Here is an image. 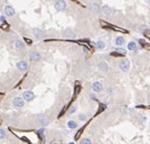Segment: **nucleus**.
<instances>
[{"label": "nucleus", "instance_id": "obj_8", "mask_svg": "<svg viewBox=\"0 0 150 144\" xmlns=\"http://www.w3.org/2000/svg\"><path fill=\"white\" fill-rule=\"evenodd\" d=\"M32 33H33V37H35L37 40H42L44 38V32L42 30L38 29V27L32 29Z\"/></svg>", "mask_w": 150, "mask_h": 144}, {"label": "nucleus", "instance_id": "obj_16", "mask_svg": "<svg viewBox=\"0 0 150 144\" xmlns=\"http://www.w3.org/2000/svg\"><path fill=\"white\" fill-rule=\"evenodd\" d=\"M95 47H96L97 50H104L106 48V43L104 41H97V42L95 43Z\"/></svg>", "mask_w": 150, "mask_h": 144}, {"label": "nucleus", "instance_id": "obj_17", "mask_svg": "<svg viewBox=\"0 0 150 144\" xmlns=\"http://www.w3.org/2000/svg\"><path fill=\"white\" fill-rule=\"evenodd\" d=\"M90 9H91V11H93V12H95V13H97V12H99L100 10H101V7L97 4V3H93V4H91V6H90Z\"/></svg>", "mask_w": 150, "mask_h": 144}, {"label": "nucleus", "instance_id": "obj_10", "mask_svg": "<svg viewBox=\"0 0 150 144\" xmlns=\"http://www.w3.org/2000/svg\"><path fill=\"white\" fill-rule=\"evenodd\" d=\"M4 11H5V14L7 15V16H13V15L15 14L14 8H13L12 6H10V5H6L5 7H4Z\"/></svg>", "mask_w": 150, "mask_h": 144}, {"label": "nucleus", "instance_id": "obj_28", "mask_svg": "<svg viewBox=\"0 0 150 144\" xmlns=\"http://www.w3.org/2000/svg\"><path fill=\"white\" fill-rule=\"evenodd\" d=\"M24 40L26 41V43H28V44H32V41L30 39H24Z\"/></svg>", "mask_w": 150, "mask_h": 144}, {"label": "nucleus", "instance_id": "obj_27", "mask_svg": "<svg viewBox=\"0 0 150 144\" xmlns=\"http://www.w3.org/2000/svg\"><path fill=\"white\" fill-rule=\"evenodd\" d=\"M65 111H66V107H64V108H63V110H62V112H61V113H60V116H63V114L65 113Z\"/></svg>", "mask_w": 150, "mask_h": 144}, {"label": "nucleus", "instance_id": "obj_5", "mask_svg": "<svg viewBox=\"0 0 150 144\" xmlns=\"http://www.w3.org/2000/svg\"><path fill=\"white\" fill-rule=\"evenodd\" d=\"M30 58L32 61H33V62H39V61L42 60V55H41L40 52L38 51H32L30 55Z\"/></svg>", "mask_w": 150, "mask_h": 144}, {"label": "nucleus", "instance_id": "obj_11", "mask_svg": "<svg viewBox=\"0 0 150 144\" xmlns=\"http://www.w3.org/2000/svg\"><path fill=\"white\" fill-rule=\"evenodd\" d=\"M14 46H15V48L17 50H23L24 48H25V45H24V42L22 40H20V39H18V40H16L15 41V44H14Z\"/></svg>", "mask_w": 150, "mask_h": 144}, {"label": "nucleus", "instance_id": "obj_29", "mask_svg": "<svg viewBox=\"0 0 150 144\" xmlns=\"http://www.w3.org/2000/svg\"><path fill=\"white\" fill-rule=\"evenodd\" d=\"M87 50H88V49H87V48H85V47H83V52H84V53H87V52H88Z\"/></svg>", "mask_w": 150, "mask_h": 144}, {"label": "nucleus", "instance_id": "obj_9", "mask_svg": "<svg viewBox=\"0 0 150 144\" xmlns=\"http://www.w3.org/2000/svg\"><path fill=\"white\" fill-rule=\"evenodd\" d=\"M37 120L43 126H47L48 124H49V119H48V117H47V116H45V115H39L37 117Z\"/></svg>", "mask_w": 150, "mask_h": 144}, {"label": "nucleus", "instance_id": "obj_3", "mask_svg": "<svg viewBox=\"0 0 150 144\" xmlns=\"http://www.w3.org/2000/svg\"><path fill=\"white\" fill-rule=\"evenodd\" d=\"M16 68H17V70H19L20 72H25L26 70H28V68H29V64L26 61H18V62L16 63Z\"/></svg>", "mask_w": 150, "mask_h": 144}, {"label": "nucleus", "instance_id": "obj_14", "mask_svg": "<svg viewBox=\"0 0 150 144\" xmlns=\"http://www.w3.org/2000/svg\"><path fill=\"white\" fill-rule=\"evenodd\" d=\"M115 44L117 45L118 47H121V46H123L125 44V39H124V37H121V36H119V37H117L115 39Z\"/></svg>", "mask_w": 150, "mask_h": 144}, {"label": "nucleus", "instance_id": "obj_6", "mask_svg": "<svg viewBox=\"0 0 150 144\" xmlns=\"http://www.w3.org/2000/svg\"><path fill=\"white\" fill-rule=\"evenodd\" d=\"M103 84L100 83L99 81H94L91 83V89L94 91V92H100L103 90Z\"/></svg>", "mask_w": 150, "mask_h": 144}, {"label": "nucleus", "instance_id": "obj_23", "mask_svg": "<svg viewBox=\"0 0 150 144\" xmlns=\"http://www.w3.org/2000/svg\"><path fill=\"white\" fill-rule=\"evenodd\" d=\"M89 98H90V100H97V98H96V95H95L93 92H91L90 94H89Z\"/></svg>", "mask_w": 150, "mask_h": 144}, {"label": "nucleus", "instance_id": "obj_1", "mask_svg": "<svg viewBox=\"0 0 150 144\" xmlns=\"http://www.w3.org/2000/svg\"><path fill=\"white\" fill-rule=\"evenodd\" d=\"M24 99L22 97H15L12 100V106L16 109H21L24 106Z\"/></svg>", "mask_w": 150, "mask_h": 144}, {"label": "nucleus", "instance_id": "obj_12", "mask_svg": "<svg viewBox=\"0 0 150 144\" xmlns=\"http://www.w3.org/2000/svg\"><path fill=\"white\" fill-rule=\"evenodd\" d=\"M101 12H103L104 14H106V15H110V14H112L113 10H112V8L110 7V6L106 4V5L101 6Z\"/></svg>", "mask_w": 150, "mask_h": 144}, {"label": "nucleus", "instance_id": "obj_21", "mask_svg": "<svg viewBox=\"0 0 150 144\" xmlns=\"http://www.w3.org/2000/svg\"><path fill=\"white\" fill-rule=\"evenodd\" d=\"M78 119H79V121H86L87 120V116L85 114H79L78 115Z\"/></svg>", "mask_w": 150, "mask_h": 144}, {"label": "nucleus", "instance_id": "obj_13", "mask_svg": "<svg viewBox=\"0 0 150 144\" xmlns=\"http://www.w3.org/2000/svg\"><path fill=\"white\" fill-rule=\"evenodd\" d=\"M98 69L101 72H107L108 71V65L107 62H100L98 64Z\"/></svg>", "mask_w": 150, "mask_h": 144}, {"label": "nucleus", "instance_id": "obj_4", "mask_svg": "<svg viewBox=\"0 0 150 144\" xmlns=\"http://www.w3.org/2000/svg\"><path fill=\"white\" fill-rule=\"evenodd\" d=\"M54 7L57 11H61V10H65L66 8V2L64 0H56L55 4H54Z\"/></svg>", "mask_w": 150, "mask_h": 144}, {"label": "nucleus", "instance_id": "obj_20", "mask_svg": "<svg viewBox=\"0 0 150 144\" xmlns=\"http://www.w3.org/2000/svg\"><path fill=\"white\" fill-rule=\"evenodd\" d=\"M79 144H92V143H91V140L90 139L84 138V139H82V140L79 142Z\"/></svg>", "mask_w": 150, "mask_h": 144}, {"label": "nucleus", "instance_id": "obj_30", "mask_svg": "<svg viewBox=\"0 0 150 144\" xmlns=\"http://www.w3.org/2000/svg\"><path fill=\"white\" fill-rule=\"evenodd\" d=\"M147 2H148V3L150 4V0H147Z\"/></svg>", "mask_w": 150, "mask_h": 144}, {"label": "nucleus", "instance_id": "obj_31", "mask_svg": "<svg viewBox=\"0 0 150 144\" xmlns=\"http://www.w3.org/2000/svg\"><path fill=\"white\" fill-rule=\"evenodd\" d=\"M69 144H74V143H73V142H71V143H69Z\"/></svg>", "mask_w": 150, "mask_h": 144}, {"label": "nucleus", "instance_id": "obj_18", "mask_svg": "<svg viewBox=\"0 0 150 144\" xmlns=\"http://www.w3.org/2000/svg\"><path fill=\"white\" fill-rule=\"evenodd\" d=\"M136 48H137V44H136V42H130L128 44V50L129 51H135Z\"/></svg>", "mask_w": 150, "mask_h": 144}, {"label": "nucleus", "instance_id": "obj_2", "mask_svg": "<svg viewBox=\"0 0 150 144\" xmlns=\"http://www.w3.org/2000/svg\"><path fill=\"white\" fill-rule=\"evenodd\" d=\"M119 67L123 72H127L129 69H130V61H129L128 59H123L119 63Z\"/></svg>", "mask_w": 150, "mask_h": 144}, {"label": "nucleus", "instance_id": "obj_25", "mask_svg": "<svg viewBox=\"0 0 150 144\" xmlns=\"http://www.w3.org/2000/svg\"><path fill=\"white\" fill-rule=\"evenodd\" d=\"M0 22H1V25H3V24H5L6 22H5V18H4V15H0Z\"/></svg>", "mask_w": 150, "mask_h": 144}, {"label": "nucleus", "instance_id": "obj_24", "mask_svg": "<svg viewBox=\"0 0 150 144\" xmlns=\"http://www.w3.org/2000/svg\"><path fill=\"white\" fill-rule=\"evenodd\" d=\"M76 110H77V107H72L70 110H69V114L71 115V114H73V113H75V112H76Z\"/></svg>", "mask_w": 150, "mask_h": 144}, {"label": "nucleus", "instance_id": "obj_15", "mask_svg": "<svg viewBox=\"0 0 150 144\" xmlns=\"http://www.w3.org/2000/svg\"><path fill=\"white\" fill-rule=\"evenodd\" d=\"M67 127L69 129H76L78 127V123L73 121V120H69L67 122Z\"/></svg>", "mask_w": 150, "mask_h": 144}, {"label": "nucleus", "instance_id": "obj_22", "mask_svg": "<svg viewBox=\"0 0 150 144\" xmlns=\"http://www.w3.org/2000/svg\"><path fill=\"white\" fill-rule=\"evenodd\" d=\"M116 52H118V53H120V54H122L123 56H124V55H126V50H124V49H122V48H117V49H116Z\"/></svg>", "mask_w": 150, "mask_h": 144}, {"label": "nucleus", "instance_id": "obj_26", "mask_svg": "<svg viewBox=\"0 0 150 144\" xmlns=\"http://www.w3.org/2000/svg\"><path fill=\"white\" fill-rule=\"evenodd\" d=\"M44 133H45L44 128H42V129H40V130H39V134H40L41 137H43V136H44Z\"/></svg>", "mask_w": 150, "mask_h": 144}, {"label": "nucleus", "instance_id": "obj_7", "mask_svg": "<svg viewBox=\"0 0 150 144\" xmlns=\"http://www.w3.org/2000/svg\"><path fill=\"white\" fill-rule=\"evenodd\" d=\"M22 98L24 99L25 101H32L33 99H35V93L31 90H26L22 93Z\"/></svg>", "mask_w": 150, "mask_h": 144}, {"label": "nucleus", "instance_id": "obj_19", "mask_svg": "<svg viewBox=\"0 0 150 144\" xmlns=\"http://www.w3.org/2000/svg\"><path fill=\"white\" fill-rule=\"evenodd\" d=\"M5 136H6V130L4 128H1V129H0V138L4 139Z\"/></svg>", "mask_w": 150, "mask_h": 144}]
</instances>
